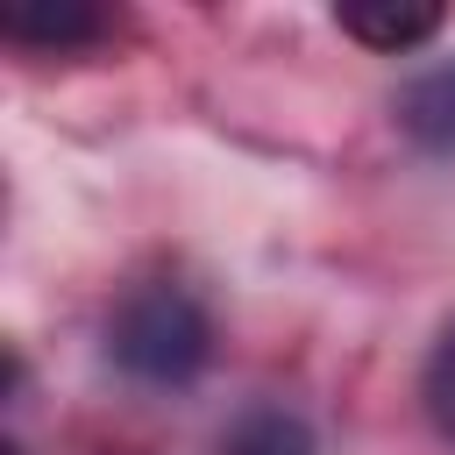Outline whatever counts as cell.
I'll list each match as a JSON object with an SVG mask.
<instances>
[{
    "mask_svg": "<svg viewBox=\"0 0 455 455\" xmlns=\"http://www.w3.org/2000/svg\"><path fill=\"white\" fill-rule=\"evenodd\" d=\"M107 355L135 384H192L213 355V320L185 284H142L114 306Z\"/></svg>",
    "mask_w": 455,
    "mask_h": 455,
    "instance_id": "obj_1",
    "label": "cell"
},
{
    "mask_svg": "<svg viewBox=\"0 0 455 455\" xmlns=\"http://www.w3.org/2000/svg\"><path fill=\"white\" fill-rule=\"evenodd\" d=\"M334 21L370 50H412V43H427L441 28V7L434 0H348Z\"/></svg>",
    "mask_w": 455,
    "mask_h": 455,
    "instance_id": "obj_2",
    "label": "cell"
},
{
    "mask_svg": "<svg viewBox=\"0 0 455 455\" xmlns=\"http://www.w3.org/2000/svg\"><path fill=\"white\" fill-rule=\"evenodd\" d=\"M398 128L427 149V156H455V64L419 71L398 92Z\"/></svg>",
    "mask_w": 455,
    "mask_h": 455,
    "instance_id": "obj_3",
    "label": "cell"
},
{
    "mask_svg": "<svg viewBox=\"0 0 455 455\" xmlns=\"http://www.w3.org/2000/svg\"><path fill=\"white\" fill-rule=\"evenodd\" d=\"M0 28H7L14 43H50V50H64V43H85V36L100 28V14H92L85 0H14V7L0 14Z\"/></svg>",
    "mask_w": 455,
    "mask_h": 455,
    "instance_id": "obj_4",
    "label": "cell"
},
{
    "mask_svg": "<svg viewBox=\"0 0 455 455\" xmlns=\"http://www.w3.org/2000/svg\"><path fill=\"white\" fill-rule=\"evenodd\" d=\"M220 455H313V434L299 412L284 405H249L228 434H220Z\"/></svg>",
    "mask_w": 455,
    "mask_h": 455,
    "instance_id": "obj_5",
    "label": "cell"
},
{
    "mask_svg": "<svg viewBox=\"0 0 455 455\" xmlns=\"http://www.w3.org/2000/svg\"><path fill=\"white\" fill-rule=\"evenodd\" d=\"M419 398H427V419L441 427V441H455V320L441 327V341H434V355H427Z\"/></svg>",
    "mask_w": 455,
    "mask_h": 455,
    "instance_id": "obj_6",
    "label": "cell"
}]
</instances>
